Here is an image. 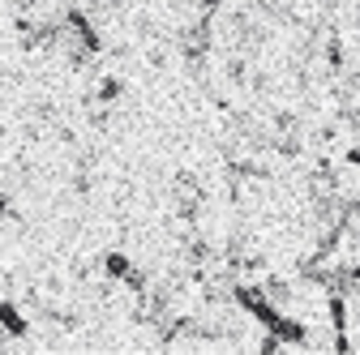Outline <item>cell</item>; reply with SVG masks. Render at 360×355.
I'll return each instance as SVG.
<instances>
[{
	"instance_id": "6da1fadb",
	"label": "cell",
	"mask_w": 360,
	"mask_h": 355,
	"mask_svg": "<svg viewBox=\"0 0 360 355\" xmlns=\"http://www.w3.org/2000/svg\"><path fill=\"white\" fill-rule=\"evenodd\" d=\"M56 48H65V56L73 65H86V60H95L103 52V39H99V26L90 22L86 9H65L60 13V43Z\"/></svg>"
},
{
	"instance_id": "7a4b0ae2",
	"label": "cell",
	"mask_w": 360,
	"mask_h": 355,
	"mask_svg": "<svg viewBox=\"0 0 360 355\" xmlns=\"http://www.w3.org/2000/svg\"><path fill=\"white\" fill-rule=\"evenodd\" d=\"M0 330H5L9 338H26L30 334V321H26V313L13 300H0Z\"/></svg>"
},
{
	"instance_id": "3957f363",
	"label": "cell",
	"mask_w": 360,
	"mask_h": 355,
	"mask_svg": "<svg viewBox=\"0 0 360 355\" xmlns=\"http://www.w3.org/2000/svg\"><path fill=\"white\" fill-rule=\"evenodd\" d=\"M103 274H108L112 283H124V279L133 274V261H129L124 253H108V257H103Z\"/></svg>"
},
{
	"instance_id": "277c9868",
	"label": "cell",
	"mask_w": 360,
	"mask_h": 355,
	"mask_svg": "<svg viewBox=\"0 0 360 355\" xmlns=\"http://www.w3.org/2000/svg\"><path fill=\"white\" fill-rule=\"evenodd\" d=\"M120 91H124V86H120V77H103L95 95H99V103H116V99H120Z\"/></svg>"
},
{
	"instance_id": "5b68a950",
	"label": "cell",
	"mask_w": 360,
	"mask_h": 355,
	"mask_svg": "<svg viewBox=\"0 0 360 355\" xmlns=\"http://www.w3.org/2000/svg\"><path fill=\"white\" fill-rule=\"evenodd\" d=\"M95 5H112V0H95Z\"/></svg>"
}]
</instances>
